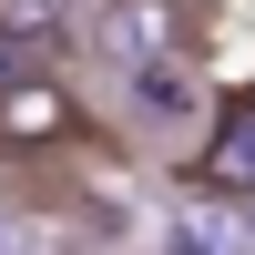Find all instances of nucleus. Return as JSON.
Masks as SVG:
<instances>
[{
  "label": "nucleus",
  "instance_id": "nucleus-1",
  "mask_svg": "<svg viewBox=\"0 0 255 255\" xmlns=\"http://www.w3.org/2000/svg\"><path fill=\"white\" fill-rule=\"evenodd\" d=\"M102 123L61 61H0V153H92Z\"/></svg>",
  "mask_w": 255,
  "mask_h": 255
},
{
  "label": "nucleus",
  "instance_id": "nucleus-5",
  "mask_svg": "<svg viewBox=\"0 0 255 255\" xmlns=\"http://www.w3.org/2000/svg\"><path fill=\"white\" fill-rule=\"evenodd\" d=\"M143 255H235V235H204V225H163Z\"/></svg>",
  "mask_w": 255,
  "mask_h": 255
},
{
  "label": "nucleus",
  "instance_id": "nucleus-6",
  "mask_svg": "<svg viewBox=\"0 0 255 255\" xmlns=\"http://www.w3.org/2000/svg\"><path fill=\"white\" fill-rule=\"evenodd\" d=\"M0 245H10V225H0Z\"/></svg>",
  "mask_w": 255,
  "mask_h": 255
},
{
  "label": "nucleus",
  "instance_id": "nucleus-4",
  "mask_svg": "<svg viewBox=\"0 0 255 255\" xmlns=\"http://www.w3.org/2000/svg\"><path fill=\"white\" fill-rule=\"evenodd\" d=\"M82 20L61 0H0V61H61Z\"/></svg>",
  "mask_w": 255,
  "mask_h": 255
},
{
  "label": "nucleus",
  "instance_id": "nucleus-3",
  "mask_svg": "<svg viewBox=\"0 0 255 255\" xmlns=\"http://www.w3.org/2000/svg\"><path fill=\"white\" fill-rule=\"evenodd\" d=\"M82 31H92L102 51L123 61V82H133V72H153V61H184V51H194V20H184V10H163V0H113V10H92Z\"/></svg>",
  "mask_w": 255,
  "mask_h": 255
},
{
  "label": "nucleus",
  "instance_id": "nucleus-2",
  "mask_svg": "<svg viewBox=\"0 0 255 255\" xmlns=\"http://www.w3.org/2000/svg\"><path fill=\"white\" fill-rule=\"evenodd\" d=\"M194 194H225V204H255V82H235V92L215 102V123H204L194 143Z\"/></svg>",
  "mask_w": 255,
  "mask_h": 255
}]
</instances>
